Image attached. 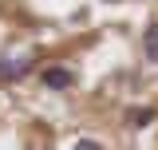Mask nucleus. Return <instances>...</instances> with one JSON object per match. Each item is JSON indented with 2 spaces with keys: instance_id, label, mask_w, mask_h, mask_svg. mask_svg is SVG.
Segmentation results:
<instances>
[{
  "instance_id": "2",
  "label": "nucleus",
  "mask_w": 158,
  "mask_h": 150,
  "mask_svg": "<svg viewBox=\"0 0 158 150\" xmlns=\"http://www.w3.org/2000/svg\"><path fill=\"white\" fill-rule=\"evenodd\" d=\"M142 48H146V59H154V63H158V24H150V28H146Z\"/></svg>"
},
{
  "instance_id": "5",
  "label": "nucleus",
  "mask_w": 158,
  "mask_h": 150,
  "mask_svg": "<svg viewBox=\"0 0 158 150\" xmlns=\"http://www.w3.org/2000/svg\"><path fill=\"white\" fill-rule=\"evenodd\" d=\"M107 4H118V0H107Z\"/></svg>"
},
{
  "instance_id": "3",
  "label": "nucleus",
  "mask_w": 158,
  "mask_h": 150,
  "mask_svg": "<svg viewBox=\"0 0 158 150\" xmlns=\"http://www.w3.org/2000/svg\"><path fill=\"white\" fill-rule=\"evenodd\" d=\"M24 67H28L24 59H4V63H0V79H16Z\"/></svg>"
},
{
  "instance_id": "4",
  "label": "nucleus",
  "mask_w": 158,
  "mask_h": 150,
  "mask_svg": "<svg viewBox=\"0 0 158 150\" xmlns=\"http://www.w3.org/2000/svg\"><path fill=\"white\" fill-rule=\"evenodd\" d=\"M127 119H131V127H146V123L154 119V111H131Z\"/></svg>"
},
{
  "instance_id": "1",
  "label": "nucleus",
  "mask_w": 158,
  "mask_h": 150,
  "mask_svg": "<svg viewBox=\"0 0 158 150\" xmlns=\"http://www.w3.org/2000/svg\"><path fill=\"white\" fill-rule=\"evenodd\" d=\"M40 79H44V87H48V91H63V87H71V83H75V75L67 71V67H48Z\"/></svg>"
}]
</instances>
